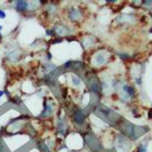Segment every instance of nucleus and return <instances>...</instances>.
Segmentation results:
<instances>
[{
	"instance_id": "f8f14e48",
	"label": "nucleus",
	"mask_w": 152,
	"mask_h": 152,
	"mask_svg": "<svg viewBox=\"0 0 152 152\" xmlns=\"http://www.w3.org/2000/svg\"><path fill=\"white\" fill-rule=\"evenodd\" d=\"M65 122H64L63 118H60V121H58V130H60V133L62 134V135H64V133H65Z\"/></svg>"
},
{
	"instance_id": "20e7f679",
	"label": "nucleus",
	"mask_w": 152,
	"mask_h": 152,
	"mask_svg": "<svg viewBox=\"0 0 152 152\" xmlns=\"http://www.w3.org/2000/svg\"><path fill=\"white\" fill-rule=\"evenodd\" d=\"M73 121L77 124V125H82L85 122V114L82 110H80V109H77V110L74 111L73 113Z\"/></svg>"
},
{
	"instance_id": "a211bd4d",
	"label": "nucleus",
	"mask_w": 152,
	"mask_h": 152,
	"mask_svg": "<svg viewBox=\"0 0 152 152\" xmlns=\"http://www.w3.org/2000/svg\"><path fill=\"white\" fill-rule=\"evenodd\" d=\"M1 29H2V26H1V25H0V30H1Z\"/></svg>"
},
{
	"instance_id": "dca6fc26",
	"label": "nucleus",
	"mask_w": 152,
	"mask_h": 152,
	"mask_svg": "<svg viewBox=\"0 0 152 152\" xmlns=\"http://www.w3.org/2000/svg\"><path fill=\"white\" fill-rule=\"evenodd\" d=\"M5 17H6V13L0 9V18H5Z\"/></svg>"
},
{
	"instance_id": "9b49d317",
	"label": "nucleus",
	"mask_w": 152,
	"mask_h": 152,
	"mask_svg": "<svg viewBox=\"0 0 152 152\" xmlns=\"http://www.w3.org/2000/svg\"><path fill=\"white\" fill-rule=\"evenodd\" d=\"M16 8H17V11H26V9H29V2L27 1H17Z\"/></svg>"
},
{
	"instance_id": "ddd939ff",
	"label": "nucleus",
	"mask_w": 152,
	"mask_h": 152,
	"mask_svg": "<svg viewBox=\"0 0 152 152\" xmlns=\"http://www.w3.org/2000/svg\"><path fill=\"white\" fill-rule=\"evenodd\" d=\"M71 78H72V85H73V86H80V85H81V80H80V78L77 77L76 74H73Z\"/></svg>"
},
{
	"instance_id": "39448f33",
	"label": "nucleus",
	"mask_w": 152,
	"mask_h": 152,
	"mask_svg": "<svg viewBox=\"0 0 152 152\" xmlns=\"http://www.w3.org/2000/svg\"><path fill=\"white\" fill-rule=\"evenodd\" d=\"M106 58H108V54H105V53H98L95 56V64L98 65V66L103 65L106 62Z\"/></svg>"
},
{
	"instance_id": "1a4fd4ad",
	"label": "nucleus",
	"mask_w": 152,
	"mask_h": 152,
	"mask_svg": "<svg viewBox=\"0 0 152 152\" xmlns=\"http://www.w3.org/2000/svg\"><path fill=\"white\" fill-rule=\"evenodd\" d=\"M65 68H73L76 69V70H80V69L84 68V64L81 63V62H68V63L64 65Z\"/></svg>"
},
{
	"instance_id": "6e6552de",
	"label": "nucleus",
	"mask_w": 152,
	"mask_h": 152,
	"mask_svg": "<svg viewBox=\"0 0 152 152\" xmlns=\"http://www.w3.org/2000/svg\"><path fill=\"white\" fill-rule=\"evenodd\" d=\"M53 113V105L52 104H47V102L45 101V109L41 112L40 117H46V115H50Z\"/></svg>"
},
{
	"instance_id": "7ed1b4c3",
	"label": "nucleus",
	"mask_w": 152,
	"mask_h": 152,
	"mask_svg": "<svg viewBox=\"0 0 152 152\" xmlns=\"http://www.w3.org/2000/svg\"><path fill=\"white\" fill-rule=\"evenodd\" d=\"M115 147L118 151H127L129 150V143L124 136H118L115 142Z\"/></svg>"
},
{
	"instance_id": "f3484780",
	"label": "nucleus",
	"mask_w": 152,
	"mask_h": 152,
	"mask_svg": "<svg viewBox=\"0 0 152 152\" xmlns=\"http://www.w3.org/2000/svg\"><path fill=\"white\" fill-rule=\"evenodd\" d=\"M2 94H4V93H2V90H0V96H2Z\"/></svg>"
},
{
	"instance_id": "4468645a",
	"label": "nucleus",
	"mask_w": 152,
	"mask_h": 152,
	"mask_svg": "<svg viewBox=\"0 0 152 152\" xmlns=\"http://www.w3.org/2000/svg\"><path fill=\"white\" fill-rule=\"evenodd\" d=\"M56 32H57L58 36H63V34H66V33H68L69 30L64 29V26H58L57 29H56Z\"/></svg>"
},
{
	"instance_id": "0eeeda50",
	"label": "nucleus",
	"mask_w": 152,
	"mask_h": 152,
	"mask_svg": "<svg viewBox=\"0 0 152 152\" xmlns=\"http://www.w3.org/2000/svg\"><path fill=\"white\" fill-rule=\"evenodd\" d=\"M89 88L92 89L94 93H100L101 92V86H100V82L96 80L95 78H93L92 80H90V82L88 84Z\"/></svg>"
},
{
	"instance_id": "423d86ee",
	"label": "nucleus",
	"mask_w": 152,
	"mask_h": 152,
	"mask_svg": "<svg viewBox=\"0 0 152 152\" xmlns=\"http://www.w3.org/2000/svg\"><path fill=\"white\" fill-rule=\"evenodd\" d=\"M122 92H124V94H125V96H126L127 98H131L135 95L134 88L131 86H129V85H124L122 86Z\"/></svg>"
},
{
	"instance_id": "2eb2a0df",
	"label": "nucleus",
	"mask_w": 152,
	"mask_h": 152,
	"mask_svg": "<svg viewBox=\"0 0 152 152\" xmlns=\"http://www.w3.org/2000/svg\"><path fill=\"white\" fill-rule=\"evenodd\" d=\"M147 145H140V147H138V152H147Z\"/></svg>"
},
{
	"instance_id": "f257e3e1",
	"label": "nucleus",
	"mask_w": 152,
	"mask_h": 152,
	"mask_svg": "<svg viewBox=\"0 0 152 152\" xmlns=\"http://www.w3.org/2000/svg\"><path fill=\"white\" fill-rule=\"evenodd\" d=\"M96 110H97L96 114H98L104 120H108V122H110V124H114L121 119V117L118 113H115L114 111H112L109 108H105L104 105H100L98 108H96Z\"/></svg>"
},
{
	"instance_id": "9d476101",
	"label": "nucleus",
	"mask_w": 152,
	"mask_h": 152,
	"mask_svg": "<svg viewBox=\"0 0 152 152\" xmlns=\"http://www.w3.org/2000/svg\"><path fill=\"white\" fill-rule=\"evenodd\" d=\"M69 16H70V18H71V20L77 21V20L80 18V11H79V9H77V8H73V9H71V11H70Z\"/></svg>"
},
{
	"instance_id": "f03ea898",
	"label": "nucleus",
	"mask_w": 152,
	"mask_h": 152,
	"mask_svg": "<svg viewBox=\"0 0 152 152\" xmlns=\"http://www.w3.org/2000/svg\"><path fill=\"white\" fill-rule=\"evenodd\" d=\"M147 130H149L147 127H136V126H133L129 122H127V127L122 129L124 134H125L126 136L130 137L131 140H134V141H136L142 134L147 133Z\"/></svg>"
}]
</instances>
